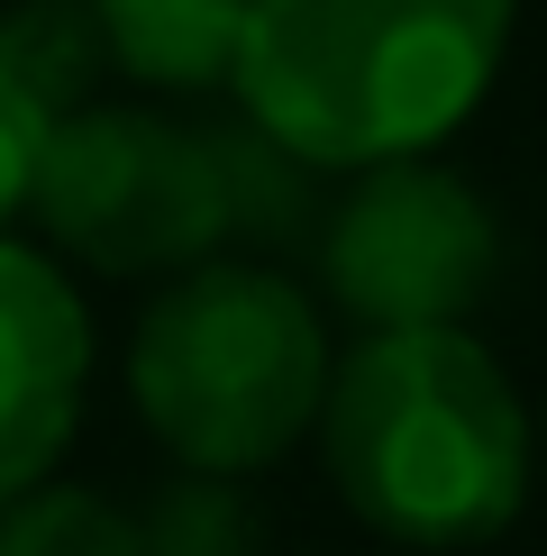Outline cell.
Masks as SVG:
<instances>
[{
  "label": "cell",
  "mask_w": 547,
  "mask_h": 556,
  "mask_svg": "<svg viewBox=\"0 0 547 556\" xmlns=\"http://www.w3.org/2000/svg\"><path fill=\"white\" fill-rule=\"evenodd\" d=\"M128 392L192 475H256L302 447L329 402V338L319 311L265 265H192L137 319Z\"/></svg>",
  "instance_id": "3957f363"
},
{
  "label": "cell",
  "mask_w": 547,
  "mask_h": 556,
  "mask_svg": "<svg viewBox=\"0 0 547 556\" xmlns=\"http://www.w3.org/2000/svg\"><path fill=\"white\" fill-rule=\"evenodd\" d=\"M493 211L474 201V182L447 165H365V182L338 201L329 219V292L365 319V338L383 329H456L493 283Z\"/></svg>",
  "instance_id": "5b68a950"
},
{
  "label": "cell",
  "mask_w": 547,
  "mask_h": 556,
  "mask_svg": "<svg viewBox=\"0 0 547 556\" xmlns=\"http://www.w3.org/2000/svg\"><path fill=\"white\" fill-rule=\"evenodd\" d=\"M0 556H147L137 520L101 493H18L0 502Z\"/></svg>",
  "instance_id": "9c48e42d"
},
{
  "label": "cell",
  "mask_w": 547,
  "mask_h": 556,
  "mask_svg": "<svg viewBox=\"0 0 547 556\" xmlns=\"http://www.w3.org/2000/svg\"><path fill=\"white\" fill-rule=\"evenodd\" d=\"M0 64L28 83L46 119H64V110H82L91 74H101V28H91L82 0H28V10L0 18Z\"/></svg>",
  "instance_id": "ba28073f"
},
{
  "label": "cell",
  "mask_w": 547,
  "mask_h": 556,
  "mask_svg": "<svg viewBox=\"0 0 547 556\" xmlns=\"http://www.w3.org/2000/svg\"><path fill=\"white\" fill-rule=\"evenodd\" d=\"M520 0H246L238 101L292 165H402L493 91Z\"/></svg>",
  "instance_id": "6da1fadb"
},
{
  "label": "cell",
  "mask_w": 547,
  "mask_h": 556,
  "mask_svg": "<svg viewBox=\"0 0 547 556\" xmlns=\"http://www.w3.org/2000/svg\"><path fill=\"white\" fill-rule=\"evenodd\" d=\"M137 547L147 556H265L256 511L228 493V475H192L137 520Z\"/></svg>",
  "instance_id": "30bf717a"
},
{
  "label": "cell",
  "mask_w": 547,
  "mask_h": 556,
  "mask_svg": "<svg viewBox=\"0 0 547 556\" xmlns=\"http://www.w3.org/2000/svg\"><path fill=\"white\" fill-rule=\"evenodd\" d=\"M91 319L37 247L0 238V502L37 493L82 420Z\"/></svg>",
  "instance_id": "8992f818"
},
{
  "label": "cell",
  "mask_w": 547,
  "mask_h": 556,
  "mask_svg": "<svg viewBox=\"0 0 547 556\" xmlns=\"http://www.w3.org/2000/svg\"><path fill=\"white\" fill-rule=\"evenodd\" d=\"M37 219L101 274L201 265L228 238L219 137H192L155 110H64L37 155Z\"/></svg>",
  "instance_id": "277c9868"
},
{
  "label": "cell",
  "mask_w": 547,
  "mask_h": 556,
  "mask_svg": "<svg viewBox=\"0 0 547 556\" xmlns=\"http://www.w3.org/2000/svg\"><path fill=\"white\" fill-rule=\"evenodd\" d=\"M329 475L402 547H484L530 502V410L466 329H383L329 365Z\"/></svg>",
  "instance_id": "7a4b0ae2"
},
{
  "label": "cell",
  "mask_w": 547,
  "mask_h": 556,
  "mask_svg": "<svg viewBox=\"0 0 547 556\" xmlns=\"http://www.w3.org/2000/svg\"><path fill=\"white\" fill-rule=\"evenodd\" d=\"M101 55L128 83H165V91H211L238 83V46H246V0H82Z\"/></svg>",
  "instance_id": "52a82bcc"
},
{
  "label": "cell",
  "mask_w": 547,
  "mask_h": 556,
  "mask_svg": "<svg viewBox=\"0 0 547 556\" xmlns=\"http://www.w3.org/2000/svg\"><path fill=\"white\" fill-rule=\"evenodd\" d=\"M46 110L28 101V83L10 74V64H0V219L18 211V201L37 192V155H46Z\"/></svg>",
  "instance_id": "8fae6325"
}]
</instances>
